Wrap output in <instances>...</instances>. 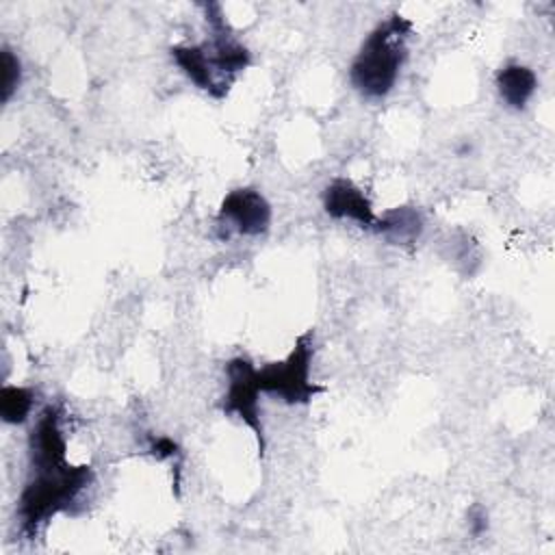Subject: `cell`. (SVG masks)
<instances>
[{
    "label": "cell",
    "instance_id": "12",
    "mask_svg": "<svg viewBox=\"0 0 555 555\" xmlns=\"http://www.w3.org/2000/svg\"><path fill=\"white\" fill-rule=\"evenodd\" d=\"M145 449L156 460H176V457H180V447L169 436H150Z\"/></svg>",
    "mask_w": 555,
    "mask_h": 555
},
{
    "label": "cell",
    "instance_id": "9",
    "mask_svg": "<svg viewBox=\"0 0 555 555\" xmlns=\"http://www.w3.org/2000/svg\"><path fill=\"white\" fill-rule=\"evenodd\" d=\"M425 228L423 212L414 206H397L377 215L373 232L390 245H412L421 238Z\"/></svg>",
    "mask_w": 555,
    "mask_h": 555
},
{
    "label": "cell",
    "instance_id": "11",
    "mask_svg": "<svg viewBox=\"0 0 555 555\" xmlns=\"http://www.w3.org/2000/svg\"><path fill=\"white\" fill-rule=\"evenodd\" d=\"M22 61L20 56L9 48H0V102L7 104L22 85Z\"/></svg>",
    "mask_w": 555,
    "mask_h": 555
},
{
    "label": "cell",
    "instance_id": "13",
    "mask_svg": "<svg viewBox=\"0 0 555 555\" xmlns=\"http://www.w3.org/2000/svg\"><path fill=\"white\" fill-rule=\"evenodd\" d=\"M466 522H468V531H470L475 538L483 535V533L488 531V512L483 509V505L475 503V505L468 509V514H466Z\"/></svg>",
    "mask_w": 555,
    "mask_h": 555
},
{
    "label": "cell",
    "instance_id": "2",
    "mask_svg": "<svg viewBox=\"0 0 555 555\" xmlns=\"http://www.w3.org/2000/svg\"><path fill=\"white\" fill-rule=\"evenodd\" d=\"M95 473L87 464H46L28 466V479L17 499V527L20 535L35 540L39 531L61 512L80 499V494L91 488Z\"/></svg>",
    "mask_w": 555,
    "mask_h": 555
},
{
    "label": "cell",
    "instance_id": "5",
    "mask_svg": "<svg viewBox=\"0 0 555 555\" xmlns=\"http://www.w3.org/2000/svg\"><path fill=\"white\" fill-rule=\"evenodd\" d=\"M225 392L221 397V412L225 416H234L245 427L251 429L258 442L260 455L267 447L262 410H260V386H258V369L245 356H234L225 362Z\"/></svg>",
    "mask_w": 555,
    "mask_h": 555
},
{
    "label": "cell",
    "instance_id": "10",
    "mask_svg": "<svg viewBox=\"0 0 555 555\" xmlns=\"http://www.w3.org/2000/svg\"><path fill=\"white\" fill-rule=\"evenodd\" d=\"M35 408V390L28 386L4 384L0 388V418L7 425H24Z\"/></svg>",
    "mask_w": 555,
    "mask_h": 555
},
{
    "label": "cell",
    "instance_id": "8",
    "mask_svg": "<svg viewBox=\"0 0 555 555\" xmlns=\"http://www.w3.org/2000/svg\"><path fill=\"white\" fill-rule=\"evenodd\" d=\"M494 85L501 102L507 108L522 111L531 102L533 93L538 91V76L529 65L518 61H507L505 65L499 67L494 76Z\"/></svg>",
    "mask_w": 555,
    "mask_h": 555
},
{
    "label": "cell",
    "instance_id": "7",
    "mask_svg": "<svg viewBox=\"0 0 555 555\" xmlns=\"http://www.w3.org/2000/svg\"><path fill=\"white\" fill-rule=\"evenodd\" d=\"M323 210L336 221H351L362 230H373L377 219L366 193L349 178H334L323 189Z\"/></svg>",
    "mask_w": 555,
    "mask_h": 555
},
{
    "label": "cell",
    "instance_id": "6",
    "mask_svg": "<svg viewBox=\"0 0 555 555\" xmlns=\"http://www.w3.org/2000/svg\"><path fill=\"white\" fill-rule=\"evenodd\" d=\"M273 210L269 199L251 186L232 189L219 204L217 232L223 241L236 236H260L269 232Z\"/></svg>",
    "mask_w": 555,
    "mask_h": 555
},
{
    "label": "cell",
    "instance_id": "4",
    "mask_svg": "<svg viewBox=\"0 0 555 555\" xmlns=\"http://www.w3.org/2000/svg\"><path fill=\"white\" fill-rule=\"evenodd\" d=\"M314 332H304L291 353L280 362H267L258 369V386L262 395L275 397L286 405H308L325 388L312 382Z\"/></svg>",
    "mask_w": 555,
    "mask_h": 555
},
{
    "label": "cell",
    "instance_id": "3",
    "mask_svg": "<svg viewBox=\"0 0 555 555\" xmlns=\"http://www.w3.org/2000/svg\"><path fill=\"white\" fill-rule=\"evenodd\" d=\"M412 30L414 24L408 17L392 13L366 35L349 65V82L362 98L382 100L395 89Z\"/></svg>",
    "mask_w": 555,
    "mask_h": 555
},
{
    "label": "cell",
    "instance_id": "1",
    "mask_svg": "<svg viewBox=\"0 0 555 555\" xmlns=\"http://www.w3.org/2000/svg\"><path fill=\"white\" fill-rule=\"evenodd\" d=\"M202 9L210 37L202 43L171 46L169 56L197 89L215 100H223L238 74L249 67L251 52L232 35L221 4L208 2Z\"/></svg>",
    "mask_w": 555,
    "mask_h": 555
}]
</instances>
